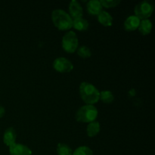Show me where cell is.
Listing matches in <instances>:
<instances>
[{"instance_id": "cell-1", "label": "cell", "mask_w": 155, "mask_h": 155, "mask_svg": "<svg viewBox=\"0 0 155 155\" xmlns=\"http://www.w3.org/2000/svg\"><path fill=\"white\" fill-rule=\"evenodd\" d=\"M80 95L86 104L93 105L100 100V92L91 83L83 82L80 86Z\"/></svg>"}, {"instance_id": "cell-2", "label": "cell", "mask_w": 155, "mask_h": 155, "mask_svg": "<svg viewBox=\"0 0 155 155\" xmlns=\"http://www.w3.org/2000/svg\"><path fill=\"white\" fill-rule=\"evenodd\" d=\"M54 25L60 30H68L72 27L73 19L71 15L61 9H55L51 13Z\"/></svg>"}, {"instance_id": "cell-3", "label": "cell", "mask_w": 155, "mask_h": 155, "mask_svg": "<svg viewBox=\"0 0 155 155\" xmlns=\"http://www.w3.org/2000/svg\"><path fill=\"white\" fill-rule=\"evenodd\" d=\"M98 110L94 105L86 104L78 109L75 115L77 121L80 123H91L96 120Z\"/></svg>"}, {"instance_id": "cell-4", "label": "cell", "mask_w": 155, "mask_h": 155, "mask_svg": "<svg viewBox=\"0 0 155 155\" xmlns=\"http://www.w3.org/2000/svg\"><path fill=\"white\" fill-rule=\"evenodd\" d=\"M62 48L68 53H74L78 48V38L74 31H69L62 38Z\"/></svg>"}, {"instance_id": "cell-5", "label": "cell", "mask_w": 155, "mask_h": 155, "mask_svg": "<svg viewBox=\"0 0 155 155\" xmlns=\"http://www.w3.org/2000/svg\"><path fill=\"white\" fill-rule=\"evenodd\" d=\"M154 8V5L150 2H141L135 8V15L140 20L148 19L152 15Z\"/></svg>"}, {"instance_id": "cell-6", "label": "cell", "mask_w": 155, "mask_h": 155, "mask_svg": "<svg viewBox=\"0 0 155 155\" xmlns=\"http://www.w3.org/2000/svg\"><path fill=\"white\" fill-rule=\"evenodd\" d=\"M53 68L59 73H69L74 69V65L65 58H58L53 62Z\"/></svg>"}, {"instance_id": "cell-7", "label": "cell", "mask_w": 155, "mask_h": 155, "mask_svg": "<svg viewBox=\"0 0 155 155\" xmlns=\"http://www.w3.org/2000/svg\"><path fill=\"white\" fill-rule=\"evenodd\" d=\"M9 153L11 155H32V151L30 148L21 144L15 142L9 147Z\"/></svg>"}, {"instance_id": "cell-8", "label": "cell", "mask_w": 155, "mask_h": 155, "mask_svg": "<svg viewBox=\"0 0 155 155\" xmlns=\"http://www.w3.org/2000/svg\"><path fill=\"white\" fill-rule=\"evenodd\" d=\"M69 12L72 18L74 19L79 18H82L83 14V8L81 5L76 0H73L69 4Z\"/></svg>"}, {"instance_id": "cell-9", "label": "cell", "mask_w": 155, "mask_h": 155, "mask_svg": "<svg viewBox=\"0 0 155 155\" xmlns=\"http://www.w3.org/2000/svg\"><path fill=\"white\" fill-rule=\"evenodd\" d=\"M140 21V19L138 18L136 15L128 17L124 22V28L127 31H134L139 28Z\"/></svg>"}, {"instance_id": "cell-10", "label": "cell", "mask_w": 155, "mask_h": 155, "mask_svg": "<svg viewBox=\"0 0 155 155\" xmlns=\"http://www.w3.org/2000/svg\"><path fill=\"white\" fill-rule=\"evenodd\" d=\"M16 138L17 134L15 129L12 128V127H9L5 132L4 136H3V142L7 146L10 147L11 145L15 143Z\"/></svg>"}, {"instance_id": "cell-11", "label": "cell", "mask_w": 155, "mask_h": 155, "mask_svg": "<svg viewBox=\"0 0 155 155\" xmlns=\"http://www.w3.org/2000/svg\"><path fill=\"white\" fill-rule=\"evenodd\" d=\"M87 11L92 15H98L102 11V5L98 0H91L87 3Z\"/></svg>"}, {"instance_id": "cell-12", "label": "cell", "mask_w": 155, "mask_h": 155, "mask_svg": "<svg viewBox=\"0 0 155 155\" xmlns=\"http://www.w3.org/2000/svg\"><path fill=\"white\" fill-rule=\"evenodd\" d=\"M98 20L101 24L104 27H110L113 24V18L107 12L101 11V13L98 15Z\"/></svg>"}, {"instance_id": "cell-13", "label": "cell", "mask_w": 155, "mask_h": 155, "mask_svg": "<svg viewBox=\"0 0 155 155\" xmlns=\"http://www.w3.org/2000/svg\"><path fill=\"white\" fill-rule=\"evenodd\" d=\"M100 130H101V126L98 122L93 121V122L89 123L86 128L87 136L89 137H94L99 133Z\"/></svg>"}, {"instance_id": "cell-14", "label": "cell", "mask_w": 155, "mask_h": 155, "mask_svg": "<svg viewBox=\"0 0 155 155\" xmlns=\"http://www.w3.org/2000/svg\"><path fill=\"white\" fill-rule=\"evenodd\" d=\"M72 27L79 31H84L86 30L89 27V23L86 19L83 18H76L73 20Z\"/></svg>"}, {"instance_id": "cell-15", "label": "cell", "mask_w": 155, "mask_h": 155, "mask_svg": "<svg viewBox=\"0 0 155 155\" xmlns=\"http://www.w3.org/2000/svg\"><path fill=\"white\" fill-rule=\"evenodd\" d=\"M152 29V23L148 19L142 20L139 26V30L142 35L145 36L151 33Z\"/></svg>"}, {"instance_id": "cell-16", "label": "cell", "mask_w": 155, "mask_h": 155, "mask_svg": "<svg viewBox=\"0 0 155 155\" xmlns=\"http://www.w3.org/2000/svg\"><path fill=\"white\" fill-rule=\"evenodd\" d=\"M57 153L58 155H73L72 149L64 143L58 144Z\"/></svg>"}, {"instance_id": "cell-17", "label": "cell", "mask_w": 155, "mask_h": 155, "mask_svg": "<svg viewBox=\"0 0 155 155\" xmlns=\"http://www.w3.org/2000/svg\"><path fill=\"white\" fill-rule=\"evenodd\" d=\"M100 99L106 104H110L114 100L113 93L109 90H104L100 92Z\"/></svg>"}, {"instance_id": "cell-18", "label": "cell", "mask_w": 155, "mask_h": 155, "mask_svg": "<svg viewBox=\"0 0 155 155\" xmlns=\"http://www.w3.org/2000/svg\"><path fill=\"white\" fill-rule=\"evenodd\" d=\"M77 54L83 58H88L92 55V51L89 47L86 45H82L80 48H77Z\"/></svg>"}, {"instance_id": "cell-19", "label": "cell", "mask_w": 155, "mask_h": 155, "mask_svg": "<svg viewBox=\"0 0 155 155\" xmlns=\"http://www.w3.org/2000/svg\"><path fill=\"white\" fill-rule=\"evenodd\" d=\"M73 155H93V152L89 147L81 146L74 151Z\"/></svg>"}, {"instance_id": "cell-20", "label": "cell", "mask_w": 155, "mask_h": 155, "mask_svg": "<svg viewBox=\"0 0 155 155\" xmlns=\"http://www.w3.org/2000/svg\"><path fill=\"white\" fill-rule=\"evenodd\" d=\"M102 7L110 8H114L117 6L120 3L119 0H101L100 1Z\"/></svg>"}, {"instance_id": "cell-21", "label": "cell", "mask_w": 155, "mask_h": 155, "mask_svg": "<svg viewBox=\"0 0 155 155\" xmlns=\"http://www.w3.org/2000/svg\"><path fill=\"white\" fill-rule=\"evenodd\" d=\"M5 113V108L2 106L0 105V118H2L4 116Z\"/></svg>"}]
</instances>
